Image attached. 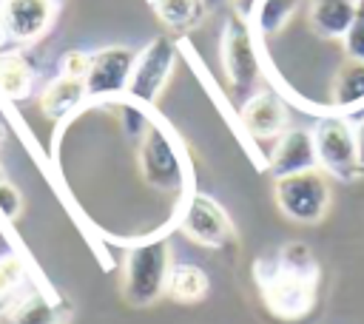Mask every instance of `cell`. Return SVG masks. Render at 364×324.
I'll return each instance as SVG.
<instances>
[{
  "label": "cell",
  "mask_w": 364,
  "mask_h": 324,
  "mask_svg": "<svg viewBox=\"0 0 364 324\" xmlns=\"http://www.w3.org/2000/svg\"><path fill=\"white\" fill-rule=\"evenodd\" d=\"M0 324H65V307L46 296L40 287L28 284L3 313Z\"/></svg>",
  "instance_id": "obj_13"
},
{
  "label": "cell",
  "mask_w": 364,
  "mask_h": 324,
  "mask_svg": "<svg viewBox=\"0 0 364 324\" xmlns=\"http://www.w3.org/2000/svg\"><path fill=\"white\" fill-rule=\"evenodd\" d=\"M85 102H88L85 80H77V77L57 74V77L48 80L46 88L40 91V111H43V117H48L51 122H65V119H71Z\"/></svg>",
  "instance_id": "obj_15"
},
{
  "label": "cell",
  "mask_w": 364,
  "mask_h": 324,
  "mask_svg": "<svg viewBox=\"0 0 364 324\" xmlns=\"http://www.w3.org/2000/svg\"><path fill=\"white\" fill-rule=\"evenodd\" d=\"M321 267L304 242H287L273 253H262L253 261V281L264 307L282 318H304L318 296Z\"/></svg>",
  "instance_id": "obj_1"
},
{
  "label": "cell",
  "mask_w": 364,
  "mask_h": 324,
  "mask_svg": "<svg viewBox=\"0 0 364 324\" xmlns=\"http://www.w3.org/2000/svg\"><path fill=\"white\" fill-rule=\"evenodd\" d=\"M28 287V267L26 261L11 250L0 256V313Z\"/></svg>",
  "instance_id": "obj_21"
},
{
  "label": "cell",
  "mask_w": 364,
  "mask_h": 324,
  "mask_svg": "<svg viewBox=\"0 0 364 324\" xmlns=\"http://www.w3.org/2000/svg\"><path fill=\"white\" fill-rule=\"evenodd\" d=\"M148 3L154 9L156 20L173 34L191 31L208 11L205 0H148Z\"/></svg>",
  "instance_id": "obj_19"
},
{
  "label": "cell",
  "mask_w": 364,
  "mask_h": 324,
  "mask_svg": "<svg viewBox=\"0 0 364 324\" xmlns=\"http://www.w3.org/2000/svg\"><path fill=\"white\" fill-rule=\"evenodd\" d=\"M88 65H91V54H88V51H80V48H71V51H65V54L60 57V63H57V74L85 80Z\"/></svg>",
  "instance_id": "obj_23"
},
{
  "label": "cell",
  "mask_w": 364,
  "mask_h": 324,
  "mask_svg": "<svg viewBox=\"0 0 364 324\" xmlns=\"http://www.w3.org/2000/svg\"><path fill=\"white\" fill-rule=\"evenodd\" d=\"M171 242L168 236H151L136 242L122 261V298L131 307H151L168 293L171 273Z\"/></svg>",
  "instance_id": "obj_3"
},
{
  "label": "cell",
  "mask_w": 364,
  "mask_h": 324,
  "mask_svg": "<svg viewBox=\"0 0 364 324\" xmlns=\"http://www.w3.org/2000/svg\"><path fill=\"white\" fill-rule=\"evenodd\" d=\"M176 227L182 230V236L202 247H228L236 242L233 219L210 193L202 190H191L179 199Z\"/></svg>",
  "instance_id": "obj_8"
},
{
  "label": "cell",
  "mask_w": 364,
  "mask_h": 324,
  "mask_svg": "<svg viewBox=\"0 0 364 324\" xmlns=\"http://www.w3.org/2000/svg\"><path fill=\"white\" fill-rule=\"evenodd\" d=\"M361 0H304L307 26L321 40H341Z\"/></svg>",
  "instance_id": "obj_16"
},
{
  "label": "cell",
  "mask_w": 364,
  "mask_h": 324,
  "mask_svg": "<svg viewBox=\"0 0 364 324\" xmlns=\"http://www.w3.org/2000/svg\"><path fill=\"white\" fill-rule=\"evenodd\" d=\"M134 60H136V51L128 45H105V48L91 51V65L85 74L88 102L108 105V102L122 99L128 91Z\"/></svg>",
  "instance_id": "obj_9"
},
{
  "label": "cell",
  "mask_w": 364,
  "mask_h": 324,
  "mask_svg": "<svg viewBox=\"0 0 364 324\" xmlns=\"http://www.w3.org/2000/svg\"><path fill=\"white\" fill-rule=\"evenodd\" d=\"M355 111H364V63L344 57V63L333 74L330 99L324 105V114L350 117Z\"/></svg>",
  "instance_id": "obj_14"
},
{
  "label": "cell",
  "mask_w": 364,
  "mask_h": 324,
  "mask_svg": "<svg viewBox=\"0 0 364 324\" xmlns=\"http://www.w3.org/2000/svg\"><path fill=\"white\" fill-rule=\"evenodd\" d=\"M219 57H222V71L236 97H250L256 80L262 77V40L253 31L250 20L236 14L230 9L225 26H222V40H219Z\"/></svg>",
  "instance_id": "obj_4"
},
{
  "label": "cell",
  "mask_w": 364,
  "mask_h": 324,
  "mask_svg": "<svg viewBox=\"0 0 364 324\" xmlns=\"http://www.w3.org/2000/svg\"><path fill=\"white\" fill-rule=\"evenodd\" d=\"M267 168L273 179L313 171L318 168V153H316V139L310 128H287L273 139V151L267 156Z\"/></svg>",
  "instance_id": "obj_11"
},
{
  "label": "cell",
  "mask_w": 364,
  "mask_h": 324,
  "mask_svg": "<svg viewBox=\"0 0 364 324\" xmlns=\"http://www.w3.org/2000/svg\"><path fill=\"white\" fill-rule=\"evenodd\" d=\"M136 168H139L142 182L159 193H173L179 199L191 193L193 173H191V162L185 153V142L154 111L139 134Z\"/></svg>",
  "instance_id": "obj_2"
},
{
  "label": "cell",
  "mask_w": 364,
  "mask_h": 324,
  "mask_svg": "<svg viewBox=\"0 0 364 324\" xmlns=\"http://www.w3.org/2000/svg\"><path fill=\"white\" fill-rule=\"evenodd\" d=\"M355 151H358V162L364 168V117L355 122Z\"/></svg>",
  "instance_id": "obj_25"
},
{
  "label": "cell",
  "mask_w": 364,
  "mask_h": 324,
  "mask_svg": "<svg viewBox=\"0 0 364 324\" xmlns=\"http://www.w3.org/2000/svg\"><path fill=\"white\" fill-rule=\"evenodd\" d=\"M341 48L347 60H361L364 63V0L358 3V11L347 28V34L341 37Z\"/></svg>",
  "instance_id": "obj_22"
},
{
  "label": "cell",
  "mask_w": 364,
  "mask_h": 324,
  "mask_svg": "<svg viewBox=\"0 0 364 324\" xmlns=\"http://www.w3.org/2000/svg\"><path fill=\"white\" fill-rule=\"evenodd\" d=\"M60 11V0H0V20L9 43L31 45L43 40Z\"/></svg>",
  "instance_id": "obj_10"
},
{
  "label": "cell",
  "mask_w": 364,
  "mask_h": 324,
  "mask_svg": "<svg viewBox=\"0 0 364 324\" xmlns=\"http://www.w3.org/2000/svg\"><path fill=\"white\" fill-rule=\"evenodd\" d=\"M37 80L34 63L23 51H0V99L23 102L31 97Z\"/></svg>",
  "instance_id": "obj_17"
},
{
  "label": "cell",
  "mask_w": 364,
  "mask_h": 324,
  "mask_svg": "<svg viewBox=\"0 0 364 324\" xmlns=\"http://www.w3.org/2000/svg\"><path fill=\"white\" fill-rule=\"evenodd\" d=\"M225 3H230V0H205L208 9H219V6H225Z\"/></svg>",
  "instance_id": "obj_26"
},
{
  "label": "cell",
  "mask_w": 364,
  "mask_h": 324,
  "mask_svg": "<svg viewBox=\"0 0 364 324\" xmlns=\"http://www.w3.org/2000/svg\"><path fill=\"white\" fill-rule=\"evenodd\" d=\"M239 122L253 139H276L287 125V105L276 91H256L239 108Z\"/></svg>",
  "instance_id": "obj_12"
},
{
  "label": "cell",
  "mask_w": 364,
  "mask_h": 324,
  "mask_svg": "<svg viewBox=\"0 0 364 324\" xmlns=\"http://www.w3.org/2000/svg\"><path fill=\"white\" fill-rule=\"evenodd\" d=\"M6 43H9V37H6V28H3V20H0V51H3Z\"/></svg>",
  "instance_id": "obj_27"
},
{
  "label": "cell",
  "mask_w": 364,
  "mask_h": 324,
  "mask_svg": "<svg viewBox=\"0 0 364 324\" xmlns=\"http://www.w3.org/2000/svg\"><path fill=\"white\" fill-rule=\"evenodd\" d=\"M173 68H176V43H173V37L171 34L151 37L136 51L125 99H131V102H136L142 108H154L156 99L162 97Z\"/></svg>",
  "instance_id": "obj_6"
},
{
  "label": "cell",
  "mask_w": 364,
  "mask_h": 324,
  "mask_svg": "<svg viewBox=\"0 0 364 324\" xmlns=\"http://www.w3.org/2000/svg\"><path fill=\"white\" fill-rule=\"evenodd\" d=\"M0 142H3V125H0Z\"/></svg>",
  "instance_id": "obj_28"
},
{
  "label": "cell",
  "mask_w": 364,
  "mask_h": 324,
  "mask_svg": "<svg viewBox=\"0 0 364 324\" xmlns=\"http://www.w3.org/2000/svg\"><path fill=\"white\" fill-rule=\"evenodd\" d=\"M273 202L284 219L299 225H316L330 207V182L321 168L273 179Z\"/></svg>",
  "instance_id": "obj_5"
},
{
  "label": "cell",
  "mask_w": 364,
  "mask_h": 324,
  "mask_svg": "<svg viewBox=\"0 0 364 324\" xmlns=\"http://www.w3.org/2000/svg\"><path fill=\"white\" fill-rule=\"evenodd\" d=\"M0 179H3V168H0Z\"/></svg>",
  "instance_id": "obj_29"
},
{
  "label": "cell",
  "mask_w": 364,
  "mask_h": 324,
  "mask_svg": "<svg viewBox=\"0 0 364 324\" xmlns=\"http://www.w3.org/2000/svg\"><path fill=\"white\" fill-rule=\"evenodd\" d=\"M313 139H316L318 168L327 176L338 182H355L364 176V168L355 151V125L347 117L324 114L313 128Z\"/></svg>",
  "instance_id": "obj_7"
},
{
  "label": "cell",
  "mask_w": 364,
  "mask_h": 324,
  "mask_svg": "<svg viewBox=\"0 0 364 324\" xmlns=\"http://www.w3.org/2000/svg\"><path fill=\"white\" fill-rule=\"evenodd\" d=\"M205 293H208V273L199 264H191V261L171 264L165 296H171L173 301H182V304H193V301L205 298Z\"/></svg>",
  "instance_id": "obj_20"
},
{
  "label": "cell",
  "mask_w": 364,
  "mask_h": 324,
  "mask_svg": "<svg viewBox=\"0 0 364 324\" xmlns=\"http://www.w3.org/2000/svg\"><path fill=\"white\" fill-rule=\"evenodd\" d=\"M20 210H23V196H20L17 185H11L9 179H0V216L17 219Z\"/></svg>",
  "instance_id": "obj_24"
},
{
  "label": "cell",
  "mask_w": 364,
  "mask_h": 324,
  "mask_svg": "<svg viewBox=\"0 0 364 324\" xmlns=\"http://www.w3.org/2000/svg\"><path fill=\"white\" fill-rule=\"evenodd\" d=\"M304 0H256L253 3V14H250V26L259 34V40H267L273 34H279L301 9Z\"/></svg>",
  "instance_id": "obj_18"
}]
</instances>
